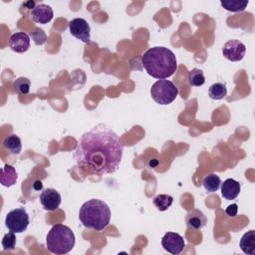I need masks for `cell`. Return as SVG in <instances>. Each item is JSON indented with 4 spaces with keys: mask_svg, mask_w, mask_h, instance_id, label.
Masks as SVG:
<instances>
[{
    "mask_svg": "<svg viewBox=\"0 0 255 255\" xmlns=\"http://www.w3.org/2000/svg\"><path fill=\"white\" fill-rule=\"evenodd\" d=\"M123 152L124 144L118 133L106 125L100 124L78 139L74 158L82 170L104 175L117 171Z\"/></svg>",
    "mask_w": 255,
    "mask_h": 255,
    "instance_id": "obj_1",
    "label": "cell"
},
{
    "mask_svg": "<svg viewBox=\"0 0 255 255\" xmlns=\"http://www.w3.org/2000/svg\"><path fill=\"white\" fill-rule=\"evenodd\" d=\"M141 64L149 76L158 80L172 76L177 69L176 57L166 47L149 48L142 55Z\"/></svg>",
    "mask_w": 255,
    "mask_h": 255,
    "instance_id": "obj_2",
    "label": "cell"
},
{
    "mask_svg": "<svg viewBox=\"0 0 255 255\" xmlns=\"http://www.w3.org/2000/svg\"><path fill=\"white\" fill-rule=\"evenodd\" d=\"M79 219L86 228L101 231L110 223L111 210L106 202L96 198L90 199L81 206Z\"/></svg>",
    "mask_w": 255,
    "mask_h": 255,
    "instance_id": "obj_3",
    "label": "cell"
},
{
    "mask_svg": "<svg viewBox=\"0 0 255 255\" xmlns=\"http://www.w3.org/2000/svg\"><path fill=\"white\" fill-rule=\"evenodd\" d=\"M76 238L72 229L64 224L54 225L46 236V246L54 254H67L75 246Z\"/></svg>",
    "mask_w": 255,
    "mask_h": 255,
    "instance_id": "obj_4",
    "label": "cell"
},
{
    "mask_svg": "<svg viewBox=\"0 0 255 255\" xmlns=\"http://www.w3.org/2000/svg\"><path fill=\"white\" fill-rule=\"evenodd\" d=\"M178 95V88L169 80H158L150 89L152 100L159 105H169Z\"/></svg>",
    "mask_w": 255,
    "mask_h": 255,
    "instance_id": "obj_5",
    "label": "cell"
},
{
    "mask_svg": "<svg viewBox=\"0 0 255 255\" xmlns=\"http://www.w3.org/2000/svg\"><path fill=\"white\" fill-rule=\"evenodd\" d=\"M30 223L29 214L25 207H18L10 210L5 218V225L9 231L14 233L24 232Z\"/></svg>",
    "mask_w": 255,
    "mask_h": 255,
    "instance_id": "obj_6",
    "label": "cell"
},
{
    "mask_svg": "<svg viewBox=\"0 0 255 255\" xmlns=\"http://www.w3.org/2000/svg\"><path fill=\"white\" fill-rule=\"evenodd\" d=\"M246 53V47L245 45L236 39L227 41L223 48H222V54L225 59L231 61V62H238L241 61Z\"/></svg>",
    "mask_w": 255,
    "mask_h": 255,
    "instance_id": "obj_7",
    "label": "cell"
},
{
    "mask_svg": "<svg viewBox=\"0 0 255 255\" xmlns=\"http://www.w3.org/2000/svg\"><path fill=\"white\" fill-rule=\"evenodd\" d=\"M69 30L72 36L83 41L84 43H90L91 28L87 20L84 18H75L69 22Z\"/></svg>",
    "mask_w": 255,
    "mask_h": 255,
    "instance_id": "obj_8",
    "label": "cell"
},
{
    "mask_svg": "<svg viewBox=\"0 0 255 255\" xmlns=\"http://www.w3.org/2000/svg\"><path fill=\"white\" fill-rule=\"evenodd\" d=\"M161 246L170 254L176 255L182 252L185 247L184 239L175 232H166L161 239Z\"/></svg>",
    "mask_w": 255,
    "mask_h": 255,
    "instance_id": "obj_9",
    "label": "cell"
},
{
    "mask_svg": "<svg viewBox=\"0 0 255 255\" xmlns=\"http://www.w3.org/2000/svg\"><path fill=\"white\" fill-rule=\"evenodd\" d=\"M40 202L45 210L53 211L59 208L62 198L59 191L55 188H46L40 194Z\"/></svg>",
    "mask_w": 255,
    "mask_h": 255,
    "instance_id": "obj_10",
    "label": "cell"
},
{
    "mask_svg": "<svg viewBox=\"0 0 255 255\" xmlns=\"http://www.w3.org/2000/svg\"><path fill=\"white\" fill-rule=\"evenodd\" d=\"M8 45L16 53H24L30 47V37L24 32H16L9 38Z\"/></svg>",
    "mask_w": 255,
    "mask_h": 255,
    "instance_id": "obj_11",
    "label": "cell"
},
{
    "mask_svg": "<svg viewBox=\"0 0 255 255\" xmlns=\"http://www.w3.org/2000/svg\"><path fill=\"white\" fill-rule=\"evenodd\" d=\"M31 17L36 23L47 24L53 19L54 12L51 6L41 3L36 5L35 8L31 11Z\"/></svg>",
    "mask_w": 255,
    "mask_h": 255,
    "instance_id": "obj_12",
    "label": "cell"
},
{
    "mask_svg": "<svg viewBox=\"0 0 255 255\" xmlns=\"http://www.w3.org/2000/svg\"><path fill=\"white\" fill-rule=\"evenodd\" d=\"M185 223H186L187 227L190 229L200 230L206 225L207 218L201 210L192 209L186 214Z\"/></svg>",
    "mask_w": 255,
    "mask_h": 255,
    "instance_id": "obj_13",
    "label": "cell"
},
{
    "mask_svg": "<svg viewBox=\"0 0 255 255\" xmlns=\"http://www.w3.org/2000/svg\"><path fill=\"white\" fill-rule=\"evenodd\" d=\"M220 189L221 195L224 199L232 200L239 195L241 190V184L233 178H227L226 180L221 182Z\"/></svg>",
    "mask_w": 255,
    "mask_h": 255,
    "instance_id": "obj_14",
    "label": "cell"
},
{
    "mask_svg": "<svg viewBox=\"0 0 255 255\" xmlns=\"http://www.w3.org/2000/svg\"><path fill=\"white\" fill-rule=\"evenodd\" d=\"M18 173L12 165L6 163L1 168V174H0V183L5 187H10L14 185L17 181Z\"/></svg>",
    "mask_w": 255,
    "mask_h": 255,
    "instance_id": "obj_15",
    "label": "cell"
},
{
    "mask_svg": "<svg viewBox=\"0 0 255 255\" xmlns=\"http://www.w3.org/2000/svg\"><path fill=\"white\" fill-rule=\"evenodd\" d=\"M240 249L247 255H255V231H247L240 239Z\"/></svg>",
    "mask_w": 255,
    "mask_h": 255,
    "instance_id": "obj_16",
    "label": "cell"
},
{
    "mask_svg": "<svg viewBox=\"0 0 255 255\" xmlns=\"http://www.w3.org/2000/svg\"><path fill=\"white\" fill-rule=\"evenodd\" d=\"M3 145L6 149H8L13 154H19L22 149L21 139L16 134H10L6 136L3 140Z\"/></svg>",
    "mask_w": 255,
    "mask_h": 255,
    "instance_id": "obj_17",
    "label": "cell"
},
{
    "mask_svg": "<svg viewBox=\"0 0 255 255\" xmlns=\"http://www.w3.org/2000/svg\"><path fill=\"white\" fill-rule=\"evenodd\" d=\"M220 177L215 173H209L202 179V185L207 192H216L221 185Z\"/></svg>",
    "mask_w": 255,
    "mask_h": 255,
    "instance_id": "obj_18",
    "label": "cell"
},
{
    "mask_svg": "<svg viewBox=\"0 0 255 255\" xmlns=\"http://www.w3.org/2000/svg\"><path fill=\"white\" fill-rule=\"evenodd\" d=\"M249 1L247 0H227L221 1L220 5L227 11L230 12H242L247 7Z\"/></svg>",
    "mask_w": 255,
    "mask_h": 255,
    "instance_id": "obj_19",
    "label": "cell"
},
{
    "mask_svg": "<svg viewBox=\"0 0 255 255\" xmlns=\"http://www.w3.org/2000/svg\"><path fill=\"white\" fill-rule=\"evenodd\" d=\"M187 82L191 87H200L205 83V77L203 71L198 68H193L188 72Z\"/></svg>",
    "mask_w": 255,
    "mask_h": 255,
    "instance_id": "obj_20",
    "label": "cell"
},
{
    "mask_svg": "<svg viewBox=\"0 0 255 255\" xmlns=\"http://www.w3.org/2000/svg\"><path fill=\"white\" fill-rule=\"evenodd\" d=\"M227 95V88L224 83H214L208 89V96L212 100H222Z\"/></svg>",
    "mask_w": 255,
    "mask_h": 255,
    "instance_id": "obj_21",
    "label": "cell"
},
{
    "mask_svg": "<svg viewBox=\"0 0 255 255\" xmlns=\"http://www.w3.org/2000/svg\"><path fill=\"white\" fill-rule=\"evenodd\" d=\"M152 202H153V205L159 211H165L171 206L173 202V197L169 194H158L153 198Z\"/></svg>",
    "mask_w": 255,
    "mask_h": 255,
    "instance_id": "obj_22",
    "label": "cell"
},
{
    "mask_svg": "<svg viewBox=\"0 0 255 255\" xmlns=\"http://www.w3.org/2000/svg\"><path fill=\"white\" fill-rule=\"evenodd\" d=\"M13 86L17 93L22 94V95H27L30 92L31 82L26 77H20L14 81Z\"/></svg>",
    "mask_w": 255,
    "mask_h": 255,
    "instance_id": "obj_23",
    "label": "cell"
},
{
    "mask_svg": "<svg viewBox=\"0 0 255 255\" xmlns=\"http://www.w3.org/2000/svg\"><path fill=\"white\" fill-rule=\"evenodd\" d=\"M15 245H16V236H15L14 232L10 231L9 233H6L2 238V247H3V249L5 251L14 250Z\"/></svg>",
    "mask_w": 255,
    "mask_h": 255,
    "instance_id": "obj_24",
    "label": "cell"
},
{
    "mask_svg": "<svg viewBox=\"0 0 255 255\" xmlns=\"http://www.w3.org/2000/svg\"><path fill=\"white\" fill-rule=\"evenodd\" d=\"M31 36L36 45H43L47 40L46 34L40 28H35V30L33 32H31Z\"/></svg>",
    "mask_w": 255,
    "mask_h": 255,
    "instance_id": "obj_25",
    "label": "cell"
},
{
    "mask_svg": "<svg viewBox=\"0 0 255 255\" xmlns=\"http://www.w3.org/2000/svg\"><path fill=\"white\" fill-rule=\"evenodd\" d=\"M237 211H238V205L236 203L228 205L225 209V213L230 217H235L237 215Z\"/></svg>",
    "mask_w": 255,
    "mask_h": 255,
    "instance_id": "obj_26",
    "label": "cell"
},
{
    "mask_svg": "<svg viewBox=\"0 0 255 255\" xmlns=\"http://www.w3.org/2000/svg\"><path fill=\"white\" fill-rule=\"evenodd\" d=\"M33 187L35 190H41L43 188V183L41 180H36L34 183H33Z\"/></svg>",
    "mask_w": 255,
    "mask_h": 255,
    "instance_id": "obj_27",
    "label": "cell"
},
{
    "mask_svg": "<svg viewBox=\"0 0 255 255\" xmlns=\"http://www.w3.org/2000/svg\"><path fill=\"white\" fill-rule=\"evenodd\" d=\"M24 5L25 6H27L28 7V9H34L35 8V2L34 1H28V2H26V3H24Z\"/></svg>",
    "mask_w": 255,
    "mask_h": 255,
    "instance_id": "obj_28",
    "label": "cell"
},
{
    "mask_svg": "<svg viewBox=\"0 0 255 255\" xmlns=\"http://www.w3.org/2000/svg\"><path fill=\"white\" fill-rule=\"evenodd\" d=\"M157 164H158V160L155 159V158H154V159H151V160L149 161V165H150L151 167H155Z\"/></svg>",
    "mask_w": 255,
    "mask_h": 255,
    "instance_id": "obj_29",
    "label": "cell"
}]
</instances>
